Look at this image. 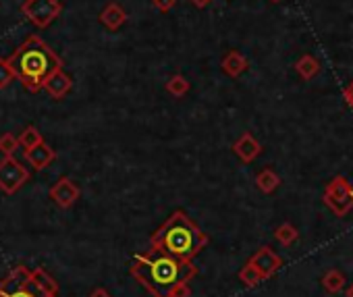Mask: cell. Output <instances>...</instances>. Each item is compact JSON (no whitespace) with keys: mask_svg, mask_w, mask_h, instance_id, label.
<instances>
[{"mask_svg":"<svg viewBox=\"0 0 353 297\" xmlns=\"http://www.w3.org/2000/svg\"><path fill=\"white\" fill-rule=\"evenodd\" d=\"M32 285L46 297H59V283L44 268L32 270Z\"/></svg>","mask_w":353,"mask_h":297,"instance_id":"9a60e30c","label":"cell"},{"mask_svg":"<svg viewBox=\"0 0 353 297\" xmlns=\"http://www.w3.org/2000/svg\"><path fill=\"white\" fill-rule=\"evenodd\" d=\"M256 185L262 194H274L281 185V177L272 169H264L256 175Z\"/></svg>","mask_w":353,"mask_h":297,"instance_id":"e0dca14e","label":"cell"},{"mask_svg":"<svg viewBox=\"0 0 353 297\" xmlns=\"http://www.w3.org/2000/svg\"><path fill=\"white\" fill-rule=\"evenodd\" d=\"M21 13L36 28L46 30L63 13V3L61 0H26L21 5Z\"/></svg>","mask_w":353,"mask_h":297,"instance_id":"5b68a950","label":"cell"},{"mask_svg":"<svg viewBox=\"0 0 353 297\" xmlns=\"http://www.w3.org/2000/svg\"><path fill=\"white\" fill-rule=\"evenodd\" d=\"M90 297H112V295H110L104 287H96V289L90 293Z\"/></svg>","mask_w":353,"mask_h":297,"instance_id":"f1b7e54d","label":"cell"},{"mask_svg":"<svg viewBox=\"0 0 353 297\" xmlns=\"http://www.w3.org/2000/svg\"><path fill=\"white\" fill-rule=\"evenodd\" d=\"M210 3H212V0H192V5H194L196 9H206Z\"/></svg>","mask_w":353,"mask_h":297,"instance_id":"f546056e","label":"cell"},{"mask_svg":"<svg viewBox=\"0 0 353 297\" xmlns=\"http://www.w3.org/2000/svg\"><path fill=\"white\" fill-rule=\"evenodd\" d=\"M239 280H241L245 287H256V285H260L264 278H262V274L248 262V264L239 270Z\"/></svg>","mask_w":353,"mask_h":297,"instance_id":"7402d4cb","label":"cell"},{"mask_svg":"<svg viewBox=\"0 0 353 297\" xmlns=\"http://www.w3.org/2000/svg\"><path fill=\"white\" fill-rule=\"evenodd\" d=\"M100 23L110 30V32H117L119 28H123L127 23V11L119 5V3H108L102 13H100Z\"/></svg>","mask_w":353,"mask_h":297,"instance_id":"4fadbf2b","label":"cell"},{"mask_svg":"<svg viewBox=\"0 0 353 297\" xmlns=\"http://www.w3.org/2000/svg\"><path fill=\"white\" fill-rule=\"evenodd\" d=\"M152 5H154V9H156V11H160V13H168L170 9H174V7H176V0H152Z\"/></svg>","mask_w":353,"mask_h":297,"instance_id":"4316f807","label":"cell"},{"mask_svg":"<svg viewBox=\"0 0 353 297\" xmlns=\"http://www.w3.org/2000/svg\"><path fill=\"white\" fill-rule=\"evenodd\" d=\"M347 297H353V283H351L349 289H347Z\"/></svg>","mask_w":353,"mask_h":297,"instance_id":"4dcf8cb0","label":"cell"},{"mask_svg":"<svg viewBox=\"0 0 353 297\" xmlns=\"http://www.w3.org/2000/svg\"><path fill=\"white\" fill-rule=\"evenodd\" d=\"M343 96H345L347 104H349V106H351V110H353V81H349V83L345 85V90H343Z\"/></svg>","mask_w":353,"mask_h":297,"instance_id":"83f0119b","label":"cell"},{"mask_svg":"<svg viewBox=\"0 0 353 297\" xmlns=\"http://www.w3.org/2000/svg\"><path fill=\"white\" fill-rule=\"evenodd\" d=\"M260 274H262V278L266 280V278H270V276H274L279 270H281V266H283V260H281V256L272 249V247H268V245H264V247H260L250 260H248Z\"/></svg>","mask_w":353,"mask_h":297,"instance_id":"52a82bcc","label":"cell"},{"mask_svg":"<svg viewBox=\"0 0 353 297\" xmlns=\"http://www.w3.org/2000/svg\"><path fill=\"white\" fill-rule=\"evenodd\" d=\"M28 285H32V270L28 266H15L3 280H0V293L3 295H11L19 289H26Z\"/></svg>","mask_w":353,"mask_h":297,"instance_id":"9c48e42d","label":"cell"},{"mask_svg":"<svg viewBox=\"0 0 353 297\" xmlns=\"http://www.w3.org/2000/svg\"><path fill=\"white\" fill-rule=\"evenodd\" d=\"M322 287H324V291H328V293H339V291H343V287H345V274H343L341 270H336V268L328 270V272L322 276Z\"/></svg>","mask_w":353,"mask_h":297,"instance_id":"ac0fdd59","label":"cell"},{"mask_svg":"<svg viewBox=\"0 0 353 297\" xmlns=\"http://www.w3.org/2000/svg\"><path fill=\"white\" fill-rule=\"evenodd\" d=\"M233 152L239 156L241 163L250 165V163H254V161L262 154V143H260L252 133H243V135L233 143Z\"/></svg>","mask_w":353,"mask_h":297,"instance_id":"30bf717a","label":"cell"},{"mask_svg":"<svg viewBox=\"0 0 353 297\" xmlns=\"http://www.w3.org/2000/svg\"><path fill=\"white\" fill-rule=\"evenodd\" d=\"M168 297H192V287L188 280H179L174 283L168 291Z\"/></svg>","mask_w":353,"mask_h":297,"instance_id":"d4e9b609","label":"cell"},{"mask_svg":"<svg viewBox=\"0 0 353 297\" xmlns=\"http://www.w3.org/2000/svg\"><path fill=\"white\" fill-rule=\"evenodd\" d=\"M221 67H223L225 75H229V77L235 79V77H241V75L248 71L250 63H248V59H245L239 50H229V52L225 54Z\"/></svg>","mask_w":353,"mask_h":297,"instance_id":"5bb4252c","label":"cell"},{"mask_svg":"<svg viewBox=\"0 0 353 297\" xmlns=\"http://www.w3.org/2000/svg\"><path fill=\"white\" fill-rule=\"evenodd\" d=\"M26 161L36 169V171H44L46 167H50L57 161V152L46 143L40 141L38 145H34L32 150H26Z\"/></svg>","mask_w":353,"mask_h":297,"instance_id":"7c38bea8","label":"cell"},{"mask_svg":"<svg viewBox=\"0 0 353 297\" xmlns=\"http://www.w3.org/2000/svg\"><path fill=\"white\" fill-rule=\"evenodd\" d=\"M9 297H46V295H42L34 285H28L26 289H19V291L11 293Z\"/></svg>","mask_w":353,"mask_h":297,"instance_id":"484cf974","label":"cell"},{"mask_svg":"<svg viewBox=\"0 0 353 297\" xmlns=\"http://www.w3.org/2000/svg\"><path fill=\"white\" fill-rule=\"evenodd\" d=\"M13 79H15V73L9 65V59H0V90L9 88Z\"/></svg>","mask_w":353,"mask_h":297,"instance_id":"cb8c5ba5","label":"cell"},{"mask_svg":"<svg viewBox=\"0 0 353 297\" xmlns=\"http://www.w3.org/2000/svg\"><path fill=\"white\" fill-rule=\"evenodd\" d=\"M324 204L334 216H345L353 210V187L345 177H334L324 190Z\"/></svg>","mask_w":353,"mask_h":297,"instance_id":"277c9868","label":"cell"},{"mask_svg":"<svg viewBox=\"0 0 353 297\" xmlns=\"http://www.w3.org/2000/svg\"><path fill=\"white\" fill-rule=\"evenodd\" d=\"M0 297H7V295H3V293H0Z\"/></svg>","mask_w":353,"mask_h":297,"instance_id":"d6a6232c","label":"cell"},{"mask_svg":"<svg viewBox=\"0 0 353 297\" xmlns=\"http://www.w3.org/2000/svg\"><path fill=\"white\" fill-rule=\"evenodd\" d=\"M71 88H73V79L63 69L54 71L42 85V90H46V94L54 100H63L71 92Z\"/></svg>","mask_w":353,"mask_h":297,"instance_id":"8fae6325","label":"cell"},{"mask_svg":"<svg viewBox=\"0 0 353 297\" xmlns=\"http://www.w3.org/2000/svg\"><path fill=\"white\" fill-rule=\"evenodd\" d=\"M190 81L183 77V75H179V73H176V75H172L168 81H166V92L170 94V96H174V98H183L188 92H190Z\"/></svg>","mask_w":353,"mask_h":297,"instance_id":"d6986e66","label":"cell"},{"mask_svg":"<svg viewBox=\"0 0 353 297\" xmlns=\"http://www.w3.org/2000/svg\"><path fill=\"white\" fill-rule=\"evenodd\" d=\"M295 71H297V75H299L301 79L310 81V79H314V77L320 73V61H318L316 57H312V54H303V57L295 63Z\"/></svg>","mask_w":353,"mask_h":297,"instance_id":"2e32d148","label":"cell"},{"mask_svg":"<svg viewBox=\"0 0 353 297\" xmlns=\"http://www.w3.org/2000/svg\"><path fill=\"white\" fill-rule=\"evenodd\" d=\"M129 272L154 297H168V291L174 283H190L198 274V266L192 260L174 258L156 247H150L145 254H137L133 258Z\"/></svg>","mask_w":353,"mask_h":297,"instance_id":"6da1fadb","label":"cell"},{"mask_svg":"<svg viewBox=\"0 0 353 297\" xmlns=\"http://www.w3.org/2000/svg\"><path fill=\"white\" fill-rule=\"evenodd\" d=\"M19 147V139L13 133H3L0 135V154L3 156H13Z\"/></svg>","mask_w":353,"mask_h":297,"instance_id":"603a6c76","label":"cell"},{"mask_svg":"<svg viewBox=\"0 0 353 297\" xmlns=\"http://www.w3.org/2000/svg\"><path fill=\"white\" fill-rule=\"evenodd\" d=\"M9 65L15 73V79H19L28 92L36 94L54 71L63 69V59L40 36L34 34L9 57Z\"/></svg>","mask_w":353,"mask_h":297,"instance_id":"7a4b0ae2","label":"cell"},{"mask_svg":"<svg viewBox=\"0 0 353 297\" xmlns=\"http://www.w3.org/2000/svg\"><path fill=\"white\" fill-rule=\"evenodd\" d=\"M28 181H30V171L19 161H15L13 156H5L0 161V192L13 196Z\"/></svg>","mask_w":353,"mask_h":297,"instance_id":"8992f818","label":"cell"},{"mask_svg":"<svg viewBox=\"0 0 353 297\" xmlns=\"http://www.w3.org/2000/svg\"><path fill=\"white\" fill-rule=\"evenodd\" d=\"M40 141H44V137H42V133L34 125H28L21 131V135H19V145L23 147V150H32V147L38 145Z\"/></svg>","mask_w":353,"mask_h":297,"instance_id":"44dd1931","label":"cell"},{"mask_svg":"<svg viewBox=\"0 0 353 297\" xmlns=\"http://www.w3.org/2000/svg\"><path fill=\"white\" fill-rule=\"evenodd\" d=\"M270 3H281V0H270Z\"/></svg>","mask_w":353,"mask_h":297,"instance_id":"1f68e13d","label":"cell"},{"mask_svg":"<svg viewBox=\"0 0 353 297\" xmlns=\"http://www.w3.org/2000/svg\"><path fill=\"white\" fill-rule=\"evenodd\" d=\"M297 237H299V233H297V229H295L291 223H283V225H279L276 231H274V239H276L281 245H285V247L293 245V243L297 241Z\"/></svg>","mask_w":353,"mask_h":297,"instance_id":"ffe728a7","label":"cell"},{"mask_svg":"<svg viewBox=\"0 0 353 297\" xmlns=\"http://www.w3.org/2000/svg\"><path fill=\"white\" fill-rule=\"evenodd\" d=\"M81 196L79 185L69 179V177H61L52 187H50V198L61 206V208H71Z\"/></svg>","mask_w":353,"mask_h":297,"instance_id":"ba28073f","label":"cell"},{"mask_svg":"<svg viewBox=\"0 0 353 297\" xmlns=\"http://www.w3.org/2000/svg\"><path fill=\"white\" fill-rule=\"evenodd\" d=\"M208 241V235L183 210H174L152 235V247L183 260H194Z\"/></svg>","mask_w":353,"mask_h":297,"instance_id":"3957f363","label":"cell"}]
</instances>
